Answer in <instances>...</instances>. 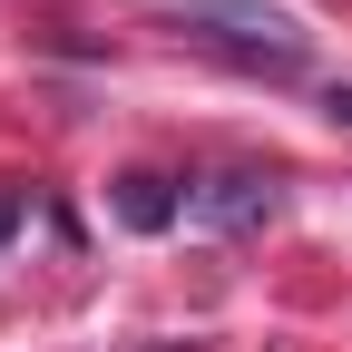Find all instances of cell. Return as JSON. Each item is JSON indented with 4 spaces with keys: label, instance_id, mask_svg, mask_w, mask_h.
I'll list each match as a JSON object with an SVG mask.
<instances>
[{
    "label": "cell",
    "instance_id": "4",
    "mask_svg": "<svg viewBox=\"0 0 352 352\" xmlns=\"http://www.w3.org/2000/svg\"><path fill=\"white\" fill-rule=\"evenodd\" d=\"M20 226H30V196H20V186H0V245H10Z\"/></svg>",
    "mask_w": 352,
    "mask_h": 352
},
{
    "label": "cell",
    "instance_id": "1",
    "mask_svg": "<svg viewBox=\"0 0 352 352\" xmlns=\"http://www.w3.org/2000/svg\"><path fill=\"white\" fill-rule=\"evenodd\" d=\"M176 20L206 30L215 50L254 59V69H303V59H314V30H303L284 0H176Z\"/></svg>",
    "mask_w": 352,
    "mask_h": 352
},
{
    "label": "cell",
    "instance_id": "3",
    "mask_svg": "<svg viewBox=\"0 0 352 352\" xmlns=\"http://www.w3.org/2000/svg\"><path fill=\"white\" fill-rule=\"evenodd\" d=\"M176 215H186L176 176H157V166H127V176H118V226H138V235H166Z\"/></svg>",
    "mask_w": 352,
    "mask_h": 352
},
{
    "label": "cell",
    "instance_id": "2",
    "mask_svg": "<svg viewBox=\"0 0 352 352\" xmlns=\"http://www.w3.org/2000/svg\"><path fill=\"white\" fill-rule=\"evenodd\" d=\"M284 206V186H274V166H226V176H196L186 186V215L196 226H264V215Z\"/></svg>",
    "mask_w": 352,
    "mask_h": 352
},
{
    "label": "cell",
    "instance_id": "5",
    "mask_svg": "<svg viewBox=\"0 0 352 352\" xmlns=\"http://www.w3.org/2000/svg\"><path fill=\"white\" fill-rule=\"evenodd\" d=\"M323 108H333V127H352V78L333 88V98H323Z\"/></svg>",
    "mask_w": 352,
    "mask_h": 352
}]
</instances>
